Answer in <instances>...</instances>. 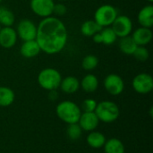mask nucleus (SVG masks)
<instances>
[{
	"mask_svg": "<svg viewBox=\"0 0 153 153\" xmlns=\"http://www.w3.org/2000/svg\"><path fill=\"white\" fill-rule=\"evenodd\" d=\"M35 40L42 52L56 55L65 48L68 40V31L58 17L51 15L39 22Z\"/></svg>",
	"mask_w": 153,
	"mask_h": 153,
	"instance_id": "obj_1",
	"label": "nucleus"
},
{
	"mask_svg": "<svg viewBox=\"0 0 153 153\" xmlns=\"http://www.w3.org/2000/svg\"><path fill=\"white\" fill-rule=\"evenodd\" d=\"M56 113L58 118L70 125L78 123L82 114V109L76 103L71 100H64L56 106Z\"/></svg>",
	"mask_w": 153,
	"mask_h": 153,
	"instance_id": "obj_2",
	"label": "nucleus"
},
{
	"mask_svg": "<svg viewBox=\"0 0 153 153\" xmlns=\"http://www.w3.org/2000/svg\"><path fill=\"white\" fill-rule=\"evenodd\" d=\"M62 81V75L59 71L55 68L48 67L44 68L39 73L38 83L39 85L47 91L57 90Z\"/></svg>",
	"mask_w": 153,
	"mask_h": 153,
	"instance_id": "obj_3",
	"label": "nucleus"
},
{
	"mask_svg": "<svg viewBox=\"0 0 153 153\" xmlns=\"http://www.w3.org/2000/svg\"><path fill=\"white\" fill-rule=\"evenodd\" d=\"M94 112L99 120L104 123H112L116 121L120 115L118 106L110 100H104L98 103Z\"/></svg>",
	"mask_w": 153,
	"mask_h": 153,
	"instance_id": "obj_4",
	"label": "nucleus"
},
{
	"mask_svg": "<svg viewBox=\"0 0 153 153\" xmlns=\"http://www.w3.org/2000/svg\"><path fill=\"white\" fill-rule=\"evenodd\" d=\"M117 8L109 4H105L97 8L94 13V21L101 27H110L115 19L117 17Z\"/></svg>",
	"mask_w": 153,
	"mask_h": 153,
	"instance_id": "obj_5",
	"label": "nucleus"
},
{
	"mask_svg": "<svg viewBox=\"0 0 153 153\" xmlns=\"http://www.w3.org/2000/svg\"><path fill=\"white\" fill-rule=\"evenodd\" d=\"M17 36L22 40H32L36 39L37 35V25L33 22V21L30 19H22L16 28Z\"/></svg>",
	"mask_w": 153,
	"mask_h": 153,
	"instance_id": "obj_6",
	"label": "nucleus"
},
{
	"mask_svg": "<svg viewBox=\"0 0 153 153\" xmlns=\"http://www.w3.org/2000/svg\"><path fill=\"white\" fill-rule=\"evenodd\" d=\"M110 27L117 38L130 36L133 31V22L126 15H117Z\"/></svg>",
	"mask_w": 153,
	"mask_h": 153,
	"instance_id": "obj_7",
	"label": "nucleus"
},
{
	"mask_svg": "<svg viewBox=\"0 0 153 153\" xmlns=\"http://www.w3.org/2000/svg\"><path fill=\"white\" fill-rule=\"evenodd\" d=\"M134 90L139 94H148L153 90L152 76L147 73H141L134 76L132 82Z\"/></svg>",
	"mask_w": 153,
	"mask_h": 153,
	"instance_id": "obj_8",
	"label": "nucleus"
},
{
	"mask_svg": "<svg viewBox=\"0 0 153 153\" xmlns=\"http://www.w3.org/2000/svg\"><path fill=\"white\" fill-rule=\"evenodd\" d=\"M55 4L54 0H30V7L37 16L47 18L53 15Z\"/></svg>",
	"mask_w": 153,
	"mask_h": 153,
	"instance_id": "obj_9",
	"label": "nucleus"
},
{
	"mask_svg": "<svg viewBox=\"0 0 153 153\" xmlns=\"http://www.w3.org/2000/svg\"><path fill=\"white\" fill-rule=\"evenodd\" d=\"M104 88L110 95L117 96L124 91L125 82L120 75L110 74L104 79Z\"/></svg>",
	"mask_w": 153,
	"mask_h": 153,
	"instance_id": "obj_10",
	"label": "nucleus"
},
{
	"mask_svg": "<svg viewBox=\"0 0 153 153\" xmlns=\"http://www.w3.org/2000/svg\"><path fill=\"white\" fill-rule=\"evenodd\" d=\"M100 120L95 112H83L78 120V125L82 131L91 132L94 131L99 126Z\"/></svg>",
	"mask_w": 153,
	"mask_h": 153,
	"instance_id": "obj_11",
	"label": "nucleus"
},
{
	"mask_svg": "<svg viewBox=\"0 0 153 153\" xmlns=\"http://www.w3.org/2000/svg\"><path fill=\"white\" fill-rule=\"evenodd\" d=\"M17 33L13 27H1L0 29V46L4 48H11L17 42Z\"/></svg>",
	"mask_w": 153,
	"mask_h": 153,
	"instance_id": "obj_12",
	"label": "nucleus"
},
{
	"mask_svg": "<svg viewBox=\"0 0 153 153\" xmlns=\"http://www.w3.org/2000/svg\"><path fill=\"white\" fill-rule=\"evenodd\" d=\"M152 30L150 28L139 27L132 34V38L137 46L146 47L152 39Z\"/></svg>",
	"mask_w": 153,
	"mask_h": 153,
	"instance_id": "obj_13",
	"label": "nucleus"
},
{
	"mask_svg": "<svg viewBox=\"0 0 153 153\" xmlns=\"http://www.w3.org/2000/svg\"><path fill=\"white\" fill-rule=\"evenodd\" d=\"M137 20L141 27L152 29L153 26V5L152 4L144 5L139 11Z\"/></svg>",
	"mask_w": 153,
	"mask_h": 153,
	"instance_id": "obj_14",
	"label": "nucleus"
},
{
	"mask_svg": "<svg viewBox=\"0 0 153 153\" xmlns=\"http://www.w3.org/2000/svg\"><path fill=\"white\" fill-rule=\"evenodd\" d=\"M40 52L41 50L35 39L23 41L20 48V53L22 56L27 59L36 57Z\"/></svg>",
	"mask_w": 153,
	"mask_h": 153,
	"instance_id": "obj_15",
	"label": "nucleus"
},
{
	"mask_svg": "<svg viewBox=\"0 0 153 153\" xmlns=\"http://www.w3.org/2000/svg\"><path fill=\"white\" fill-rule=\"evenodd\" d=\"M59 88L66 94L75 93L80 88V81L74 76H66L64 79L62 78Z\"/></svg>",
	"mask_w": 153,
	"mask_h": 153,
	"instance_id": "obj_16",
	"label": "nucleus"
},
{
	"mask_svg": "<svg viewBox=\"0 0 153 153\" xmlns=\"http://www.w3.org/2000/svg\"><path fill=\"white\" fill-rule=\"evenodd\" d=\"M80 87H82L85 92L92 93L96 91L99 87V79L96 75L88 74L82 79V82H80Z\"/></svg>",
	"mask_w": 153,
	"mask_h": 153,
	"instance_id": "obj_17",
	"label": "nucleus"
},
{
	"mask_svg": "<svg viewBox=\"0 0 153 153\" xmlns=\"http://www.w3.org/2000/svg\"><path fill=\"white\" fill-rule=\"evenodd\" d=\"M15 100L14 91L6 86H0V107L5 108L11 106Z\"/></svg>",
	"mask_w": 153,
	"mask_h": 153,
	"instance_id": "obj_18",
	"label": "nucleus"
},
{
	"mask_svg": "<svg viewBox=\"0 0 153 153\" xmlns=\"http://www.w3.org/2000/svg\"><path fill=\"white\" fill-rule=\"evenodd\" d=\"M106 137L103 134L96 131H91L87 136V143L93 149H100L106 143Z\"/></svg>",
	"mask_w": 153,
	"mask_h": 153,
	"instance_id": "obj_19",
	"label": "nucleus"
},
{
	"mask_svg": "<svg viewBox=\"0 0 153 153\" xmlns=\"http://www.w3.org/2000/svg\"><path fill=\"white\" fill-rule=\"evenodd\" d=\"M118 46H119L120 51L128 56L133 55L138 47L136 45V43L134 42V40L133 39L132 36H126L124 38H120Z\"/></svg>",
	"mask_w": 153,
	"mask_h": 153,
	"instance_id": "obj_20",
	"label": "nucleus"
},
{
	"mask_svg": "<svg viewBox=\"0 0 153 153\" xmlns=\"http://www.w3.org/2000/svg\"><path fill=\"white\" fill-rule=\"evenodd\" d=\"M103 147L105 153H125L126 152L124 143L117 138H111L106 141Z\"/></svg>",
	"mask_w": 153,
	"mask_h": 153,
	"instance_id": "obj_21",
	"label": "nucleus"
},
{
	"mask_svg": "<svg viewBox=\"0 0 153 153\" xmlns=\"http://www.w3.org/2000/svg\"><path fill=\"white\" fill-rule=\"evenodd\" d=\"M102 28L94 21V20H87L81 26V32L85 37H92L94 34L100 31Z\"/></svg>",
	"mask_w": 153,
	"mask_h": 153,
	"instance_id": "obj_22",
	"label": "nucleus"
},
{
	"mask_svg": "<svg viewBox=\"0 0 153 153\" xmlns=\"http://www.w3.org/2000/svg\"><path fill=\"white\" fill-rule=\"evenodd\" d=\"M15 22V16L13 11L5 6L0 5V25L3 27H12Z\"/></svg>",
	"mask_w": 153,
	"mask_h": 153,
	"instance_id": "obj_23",
	"label": "nucleus"
},
{
	"mask_svg": "<svg viewBox=\"0 0 153 153\" xmlns=\"http://www.w3.org/2000/svg\"><path fill=\"white\" fill-rule=\"evenodd\" d=\"M100 34L101 38V44L110 46V45H113L117 41V37L111 27L102 28L100 31Z\"/></svg>",
	"mask_w": 153,
	"mask_h": 153,
	"instance_id": "obj_24",
	"label": "nucleus"
},
{
	"mask_svg": "<svg viewBox=\"0 0 153 153\" xmlns=\"http://www.w3.org/2000/svg\"><path fill=\"white\" fill-rule=\"evenodd\" d=\"M99 65V58L95 55H87L82 60V67L85 71H92Z\"/></svg>",
	"mask_w": 153,
	"mask_h": 153,
	"instance_id": "obj_25",
	"label": "nucleus"
},
{
	"mask_svg": "<svg viewBox=\"0 0 153 153\" xmlns=\"http://www.w3.org/2000/svg\"><path fill=\"white\" fill-rule=\"evenodd\" d=\"M82 130L80 127V126L78 125V123L68 125V127L66 129L67 136L73 141L78 140L82 136Z\"/></svg>",
	"mask_w": 153,
	"mask_h": 153,
	"instance_id": "obj_26",
	"label": "nucleus"
},
{
	"mask_svg": "<svg viewBox=\"0 0 153 153\" xmlns=\"http://www.w3.org/2000/svg\"><path fill=\"white\" fill-rule=\"evenodd\" d=\"M133 55H134V56L135 57L136 60L141 61V62L147 61L149 59V57H150V52L147 49V48L146 47H142V46H138Z\"/></svg>",
	"mask_w": 153,
	"mask_h": 153,
	"instance_id": "obj_27",
	"label": "nucleus"
},
{
	"mask_svg": "<svg viewBox=\"0 0 153 153\" xmlns=\"http://www.w3.org/2000/svg\"><path fill=\"white\" fill-rule=\"evenodd\" d=\"M97 101L93 99H86L82 104V109L83 112H94L97 107Z\"/></svg>",
	"mask_w": 153,
	"mask_h": 153,
	"instance_id": "obj_28",
	"label": "nucleus"
},
{
	"mask_svg": "<svg viewBox=\"0 0 153 153\" xmlns=\"http://www.w3.org/2000/svg\"><path fill=\"white\" fill-rule=\"evenodd\" d=\"M66 13H67V7L65 6V4H63L61 2L55 4L54 10H53V14H55L56 17L64 16Z\"/></svg>",
	"mask_w": 153,
	"mask_h": 153,
	"instance_id": "obj_29",
	"label": "nucleus"
},
{
	"mask_svg": "<svg viewBox=\"0 0 153 153\" xmlns=\"http://www.w3.org/2000/svg\"><path fill=\"white\" fill-rule=\"evenodd\" d=\"M91 38H92V40H93L94 43H96V44H101V38H100V31L98 33L94 34Z\"/></svg>",
	"mask_w": 153,
	"mask_h": 153,
	"instance_id": "obj_30",
	"label": "nucleus"
},
{
	"mask_svg": "<svg viewBox=\"0 0 153 153\" xmlns=\"http://www.w3.org/2000/svg\"><path fill=\"white\" fill-rule=\"evenodd\" d=\"M49 99L51 100H55L57 99V92H56V90H54V91H49Z\"/></svg>",
	"mask_w": 153,
	"mask_h": 153,
	"instance_id": "obj_31",
	"label": "nucleus"
},
{
	"mask_svg": "<svg viewBox=\"0 0 153 153\" xmlns=\"http://www.w3.org/2000/svg\"><path fill=\"white\" fill-rule=\"evenodd\" d=\"M146 1H148V2H149L150 4H152V3L153 2V0H146Z\"/></svg>",
	"mask_w": 153,
	"mask_h": 153,
	"instance_id": "obj_32",
	"label": "nucleus"
},
{
	"mask_svg": "<svg viewBox=\"0 0 153 153\" xmlns=\"http://www.w3.org/2000/svg\"><path fill=\"white\" fill-rule=\"evenodd\" d=\"M56 1H59V2H64V1H66V0H56Z\"/></svg>",
	"mask_w": 153,
	"mask_h": 153,
	"instance_id": "obj_33",
	"label": "nucleus"
},
{
	"mask_svg": "<svg viewBox=\"0 0 153 153\" xmlns=\"http://www.w3.org/2000/svg\"><path fill=\"white\" fill-rule=\"evenodd\" d=\"M2 1H3V0H0V4H1V2H2Z\"/></svg>",
	"mask_w": 153,
	"mask_h": 153,
	"instance_id": "obj_34",
	"label": "nucleus"
},
{
	"mask_svg": "<svg viewBox=\"0 0 153 153\" xmlns=\"http://www.w3.org/2000/svg\"><path fill=\"white\" fill-rule=\"evenodd\" d=\"M1 27H2V26H1V25H0V29H1Z\"/></svg>",
	"mask_w": 153,
	"mask_h": 153,
	"instance_id": "obj_35",
	"label": "nucleus"
}]
</instances>
